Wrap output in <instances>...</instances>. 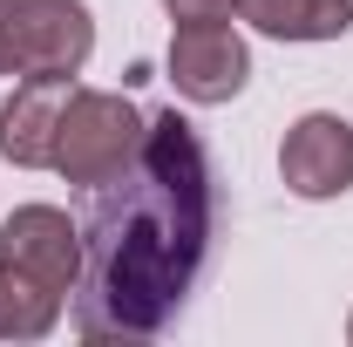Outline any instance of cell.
Returning <instances> with one entry per match:
<instances>
[{
    "mask_svg": "<svg viewBox=\"0 0 353 347\" xmlns=\"http://www.w3.org/2000/svg\"><path fill=\"white\" fill-rule=\"evenodd\" d=\"M211 157L197 130L176 109L150 116L136 164L95 191V212L82 225L75 327L88 341L163 334L211 252Z\"/></svg>",
    "mask_w": 353,
    "mask_h": 347,
    "instance_id": "6da1fadb",
    "label": "cell"
},
{
    "mask_svg": "<svg viewBox=\"0 0 353 347\" xmlns=\"http://www.w3.org/2000/svg\"><path fill=\"white\" fill-rule=\"evenodd\" d=\"M150 116L136 109L130 95L116 88H68V109H61V136H54V171L82 191H102L109 177H123L143 150Z\"/></svg>",
    "mask_w": 353,
    "mask_h": 347,
    "instance_id": "7a4b0ae2",
    "label": "cell"
},
{
    "mask_svg": "<svg viewBox=\"0 0 353 347\" xmlns=\"http://www.w3.org/2000/svg\"><path fill=\"white\" fill-rule=\"evenodd\" d=\"M170 82H176L183 102H204V109L245 95V82H252V48H245V35L231 21H176Z\"/></svg>",
    "mask_w": 353,
    "mask_h": 347,
    "instance_id": "3957f363",
    "label": "cell"
},
{
    "mask_svg": "<svg viewBox=\"0 0 353 347\" xmlns=\"http://www.w3.org/2000/svg\"><path fill=\"white\" fill-rule=\"evenodd\" d=\"M0 265L48 293H75L82 279V225L54 205H21L0 225Z\"/></svg>",
    "mask_w": 353,
    "mask_h": 347,
    "instance_id": "277c9868",
    "label": "cell"
},
{
    "mask_svg": "<svg viewBox=\"0 0 353 347\" xmlns=\"http://www.w3.org/2000/svg\"><path fill=\"white\" fill-rule=\"evenodd\" d=\"M95 14L82 0H14V75H82Z\"/></svg>",
    "mask_w": 353,
    "mask_h": 347,
    "instance_id": "5b68a950",
    "label": "cell"
},
{
    "mask_svg": "<svg viewBox=\"0 0 353 347\" xmlns=\"http://www.w3.org/2000/svg\"><path fill=\"white\" fill-rule=\"evenodd\" d=\"M279 177L292 198H347L353 191V123L333 109L299 116L279 143Z\"/></svg>",
    "mask_w": 353,
    "mask_h": 347,
    "instance_id": "8992f818",
    "label": "cell"
},
{
    "mask_svg": "<svg viewBox=\"0 0 353 347\" xmlns=\"http://www.w3.org/2000/svg\"><path fill=\"white\" fill-rule=\"evenodd\" d=\"M75 75H21V88L0 102V157L21 171H54V136L68 109Z\"/></svg>",
    "mask_w": 353,
    "mask_h": 347,
    "instance_id": "52a82bcc",
    "label": "cell"
},
{
    "mask_svg": "<svg viewBox=\"0 0 353 347\" xmlns=\"http://www.w3.org/2000/svg\"><path fill=\"white\" fill-rule=\"evenodd\" d=\"M238 14L272 41H340L353 28V0H238Z\"/></svg>",
    "mask_w": 353,
    "mask_h": 347,
    "instance_id": "ba28073f",
    "label": "cell"
},
{
    "mask_svg": "<svg viewBox=\"0 0 353 347\" xmlns=\"http://www.w3.org/2000/svg\"><path fill=\"white\" fill-rule=\"evenodd\" d=\"M54 320H61V293L0 265V341H41L54 334Z\"/></svg>",
    "mask_w": 353,
    "mask_h": 347,
    "instance_id": "9c48e42d",
    "label": "cell"
},
{
    "mask_svg": "<svg viewBox=\"0 0 353 347\" xmlns=\"http://www.w3.org/2000/svg\"><path fill=\"white\" fill-rule=\"evenodd\" d=\"M170 7V21H231L238 14V0H163Z\"/></svg>",
    "mask_w": 353,
    "mask_h": 347,
    "instance_id": "30bf717a",
    "label": "cell"
},
{
    "mask_svg": "<svg viewBox=\"0 0 353 347\" xmlns=\"http://www.w3.org/2000/svg\"><path fill=\"white\" fill-rule=\"evenodd\" d=\"M0 75H14V0H0Z\"/></svg>",
    "mask_w": 353,
    "mask_h": 347,
    "instance_id": "8fae6325",
    "label": "cell"
},
{
    "mask_svg": "<svg viewBox=\"0 0 353 347\" xmlns=\"http://www.w3.org/2000/svg\"><path fill=\"white\" fill-rule=\"evenodd\" d=\"M347 341H353V320H347Z\"/></svg>",
    "mask_w": 353,
    "mask_h": 347,
    "instance_id": "7c38bea8",
    "label": "cell"
}]
</instances>
